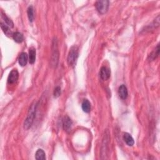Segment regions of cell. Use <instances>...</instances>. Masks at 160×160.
I'll use <instances>...</instances> for the list:
<instances>
[{
  "label": "cell",
  "instance_id": "cell-1",
  "mask_svg": "<svg viewBox=\"0 0 160 160\" xmlns=\"http://www.w3.org/2000/svg\"><path fill=\"white\" fill-rule=\"evenodd\" d=\"M37 104L35 103L33 104H32L31 108H29V113L27 117V119L25 120V121L24 123L25 129H28L31 126L35 118V113H36V110H37Z\"/></svg>",
  "mask_w": 160,
  "mask_h": 160
},
{
  "label": "cell",
  "instance_id": "cell-2",
  "mask_svg": "<svg viewBox=\"0 0 160 160\" xmlns=\"http://www.w3.org/2000/svg\"><path fill=\"white\" fill-rule=\"evenodd\" d=\"M59 59V51L58 48V43L56 39H54L53 41V46H52V55L51 63L52 66L56 67L58 63Z\"/></svg>",
  "mask_w": 160,
  "mask_h": 160
},
{
  "label": "cell",
  "instance_id": "cell-3",
  "mask_svg": "<svg viewBox=\"0 0 160 160\" xmlns=\"http://www.w3.org/2000/svg\"><path fill=\"white\" fill-rule=\"evenodd\" d=\"M78 57V48L76 46L71 47L68 56V63L70 66H73L76 63Z\"/></svg>",
  "mask_w": 160,
  "mask_h": 160
},
{
  "label": "cell",
  "instance_id": "cell-4",
  "mask_svg": "<svg viewBox=\"0 0 160 160\" xmlns=\"http://www.w3.org/2000/svg\"><path fill=\"white\" fill-rule=\"evenodd\" d=\"M110 2L108 0L98 1L96 3V8L100 14H105L109 8Z\"/></svg>",
  "mask_w": 160,
  "mask_h": 160
},
{
  "label": "cell",
  "instance_id": "cell-5",
  "mask_svg": "<svg viewBox=\"0 0 160 160\" xmlns=\"http://www.w3.org/2000/svg\"><path fill=\"white\" fill-rule=\"evenodd\" d=\"M19 77V73L17 70H13L9 73L8 78V82L9 84H13L16 82Z\"/></svg>",
  "mask_w": 160,
  "mask_h": 160
},
{
  "label": "cell",
  "instance_id": "cell-6",
  "mask_svg": "<svg viewBox=\"0 0 160 160\" xmlns=\"http://www.w3.org/2000/svg\"><path fill=\"white\" fill-rule=\"evenodd\" d=\"M100 74L101 78H102L103 80L106 81L107 80H108L109 78L110 77V74H111L110 70L108 68L103 66L101 68Z\"/></svg>",
  "mask_w": 160,
  "mask_h": 160
},
{
  "label": "cell",
  "instance_id": "cell-7",
  "mask_svg": "<svg viewBox=\"0 0 160 160\" xmlns=\"http://www.w3.org/2000/svg\"><path fill=\"white\" fill-rule=\"evenodd\" d=\"M72 121L71 120L68 116L64 117V118L63 120V128L64 129V131H66L67 132H70L71 129V127H72Z\"/></svg>",
  "mask_w": 160,
  "mask_h": 160
},
{
  "label": "cell",
  "instance_id": "cell-8",
  "mask_svg": "<svg viewBox=\"0 0 160 160\" xmlns=\"http://www.w3.org/2000/svg\"><path fill=\"white\" fill-rule=\"evenodd\" d=\"M118 94L120 97L121 99L123 100L126 99V98L128 97V90H127V88L125 85L122 84V85H121L120 86L118 90Z\"/></svg>",
  "mask_w": 160,
  "mask_h": 160
},
{
  "label": "cell",
  "instance_id": "cell-9",
  "mask_svg": "<svg viewBox=\"0 0 160 160\" xmlns=\"http://www.w3.org/2000/svg\"><path fill=\"white\" fill-rule=\"evenodd\" d=\"M123 139L126 144L129 146H132L134 145V143H135L133 137L128 133H125L124 134Z\"/></svg>",
  "mask_w": 160,
  "mask_h": 160
},
{
  "label": "cell",
  "instance_id": "cell-10",
  "mask_svg": "<svg viewBox=\"0 0 160 160\" xmlns=\"http://www.w3.org/2000/svg\"><path fill=\"white\" fill-rule=\"evenodd\" d=\"M19 64L21 65V66H25V65H27L28 62V55L26 53H22L19 55Z\"/></svg>",
  "mask_w": 160,
  "mask_h": 160
},
{
  "label": "cell",
  "instance_id": "cell-11",
  "mask_svg": "<svg viewBox=\"0 0 160 160\" xmlns=\"http://www.w3.org/2000/svg\"><path fill=\"white\" fill-rule=\"evenodd\" d=\"M36 60V50L34 48H31L29 51V63L33 64Z\"/></svg>",
  "mask_w": 160,
  "mask_h": 160
},
{
  "label": "cell",
  "instance_id": "cell-12",
  "mask_svg": "<svg viewBox=\"0 0 160 160\" xmlns=\"http://www.w3.org/2000/svg\"><path fill=\"white\" fill-rule=\"evenodd\" d=\"M13 38L14 40L16 42V43H20L21 42L23 41L24 37L21 33L19 32H16L13 35Z\"/></svg>",
  "mask_w": 160,
  "mask_h": 160
},
{
  "label": "cell",
  "instance_id": "cell-13",
  "mask_svg": "<svg viewBox=\"0 0 160 160\" xmlns=\"http://www.w3.org/2000/svg\"><path fill=\"white\" fill-rule=\"evenodd\" d=\"M82 109L84 112L89 113L91 111V104L88 100H84L82 103Z\"/></svg>",
  "mask_w": 160,
  "mask_h": 160
},
{
  "label": "cell",
  "instance_id": "cell-14",
  "mask_svg": "<svg viewBox=\"0 0 160 160\" xmlns=\"http://www.w3.org/2000/svg\"><path fill=\"white\" fill-rule=\"evenodd\" d=\"M28 16L29 18V20L30 22H33L35 19V13H34V8L33 6H29L28 8L27 11Z\"/></svg>",
  "mask_w": 160,
  "mask_h": 160
},
{
  "label": "cell",
  "instance_id": "cell-15",
  "mask_svg": "<svg viewBox=\"0 0 160 160\" xmlns=\"http://www.w3.org/2000/svg\"><path fill=\"white\" fill-rule=\"evenodd\" d=\"M36 159L37 160H44L46 159L45 153L43 149H39L36 153Z\"/></svg>",
  "mask_w": 160,
  "mask_h": 160
},
{
  "label": "cell",
  "instance_id": "cell-16",
  "mask_svg": "<svg viewBox=\"0 0 160 160\" xmlns=\"http://www.w3.org/2000/svg\"><path fill=\"white\" fill-rule=\"evenodd\" d=\"M1 28L2 29L3 31L5 33V34H6L7 36H11L13 35V34H12V32L10 29V28L8 27L7 25L1 23Z\"/></svg>",
  "mask_w": 160,
  "mask_h": 160
},
{
  "label": "cell",
  "instance_id": "cell-17",
  "mask_svg": "<svg viewBox=\"0 0 160 160\" xmlns=\"http://www.w3.org/2000/svg\"><path fill=\"white\" fill-rule=\"evenodd\" d=\"M2 18L3 19H4V21L5 22V25H6L9 27V28H13L14 27V24L13 21L11 20L10 19H9L8 17H7L5 15H2Z\"/></svg>",
  "mask_w": 160,
  "mask_h": 160
},
{
  "label": "cell",
  "instance_id": "cell-18",
  "mask_svg": "<svg viewBox=\"0 0 160 160\" xmlns=\"http://www.w3.org/2000/svg\"><path fill=\"white\" fill-rule=\"evenodd\" d=\"M159 44L157 45L156 48L155 49V50L153 52V53L150 54L149 58L151 60H154L155 59H156L158 56L159 55Z\"/></svg>",
  "mask_w": 160,
  "mask_h": 160
},
{
  "label": "cell",
  "instance_id": "cell-19",
  "mask_svg": "<svg viewBox=\"0 0 160 160\" xmlns=\"http://www.w3.org/2000/svg\"><path fill=\"white\" fill-rule=\"evenodd\" d=\"M61 93V88L60 86H57L54 90V96L55 98H58V96H60Z\"/></svg>",
  "mask_w": 160,
  "mask_h": 160
}]
</instances>
